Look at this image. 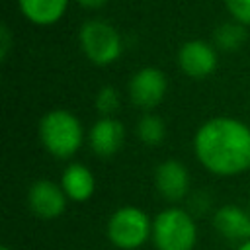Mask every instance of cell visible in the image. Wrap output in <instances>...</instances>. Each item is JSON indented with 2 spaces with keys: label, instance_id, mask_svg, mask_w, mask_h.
Wrapping results in <instances>:
<instances>
[{
  "label": "cell",
  "instance_id": "ffe728a7",
  "mask_svg": "<svg viewBox=\"0 0 250 250\" xmlns=\"http://www.w3.org/2000/svg\"><path fill=\"white\" fill-rule=\"evenodd\" d=\"M238 250H250V240H246V242H244V244H242Z\"/></svg>",
  "mask_w": 250,
  "mask_h": 250
},
{
  "label": "cell",
  "instance_id": "e0dca14e",
  "mask_svg": "<svg viewBox=\"0 0 250 250\" xmlns=\"http://www.w3.org/2000/svg\"><path fill=\"white\" fill-rule=\"evenodd\" d=\"M227 8L234 21L250 25V0H227Z\"/></svg>",
  "mask_w": 250,
  "mask_h": 250
},
{
  "label": "cell",
  "instance_id": "44dd1931",
  "mask_svg": "<svg viewBox=\"0 0 250 250\" xmlns=\"http://www.w3.org/2000/svg\"><path fill=\"white\" fill-rule=\"evenodd\" d=\"M0 250H10V248H8V246H2V248H0Z\"/></svg>",
  "mask_w": 250,
  "mask_h": 250
},
{
  "label": "cell",
  "instance_id": "5b68a950",
  "mask_svg": "<svg viewBox=\"0 0 250 250\" xmlns=\"http://www.w3.org/2000/svg\"><path fill=\"white\" fill-rule=\"evenodd\" d=\"M148 234H152V225L145 211L137 207H121L117 209L107 223L109 240L123 250L139 248Z\"/></svg>",
  "mask_w": 250,
  "mask_h": 250
},
{
  "label": "cell",
  "instance_id": "6da1fadb",
  "mask_svg": "<svg viewBox=\"0 0 250 250\" xmlns=\"http://www.w3.org/2000/svg\"><path fill=\"white\" fill-rule=\"evenodd\" d=\"M195 154L213 174H240L250 168V129L230 117L209 119L195 133Z\"/></svg>",
  "mask_w": 250,
  "mask_h": 250
},
{
  "label": "cell",
  "instance_id": "9a60e30c",
  "mask_svg": "<svg viewBox=\"0 0 250 250\" xmlns=\"http://www.w3.org/2000/svg\"><path fill=\"white\" fill-rule=\"evenodd\" d=\"M137 135L145 145H160L164 141V135H166L164 121L158 115L146 113L137 123Z\"/></svg>",
  "mask_w": 250,
  "mask_h": 250
},
{
  "label": "cell",
  "instance_id": "3957f363",
  "mask_svg": "<svg viewBox=\"0 0 250 250\" xmlns=\"http://www.w3.org/2000/svg\"><path fill=\"white\" fill-rule=\"evenodd\" d=\"M195 225L182 209H164L152 223V240L158 250H191L195 244Z\"/></svg>",
  "mask_w": 250,
  "mask_h": 250
},
{
  "label": "cell",
  "instance_id": "5bb4252c",
  "mask_svg": "<svg viewBox=\"0 0 250 250\" xmlns=\"http://www.w3.org/2000/svg\"><path fill=\"white\" fill-rule=\"evenodd\" d=\"M246 39V31L242 23L238 21H227L215 29V43L223 51H234L238 49Z\"/></svg>",
  "mask_w": 250,
  "mask_h": 250
},
{
  "label": "cell",
  "instance_id": "9c48e42d",
  "mask_svg": "<svg viewBox=\"0 0 250 250\" xmlns=\"http://www.w3.org/2000/svg\"><path fill=\"white\" fill-rule=\"evenodd\" d=\"M125 139V127L113 117L100 119L90 131V146L98 156H113Z\"/></svg>",
  "mask_w": 250,
  "mask_h": 250
},
{
  "label": "cell",
  "instance_id": "8992f818",
  "mask_svg": "<svg viewBox=\"0 0 250 250\" xmlns=\"http://www.w3.org/2000/svg\"><path fill=\"white\" fill-rule=\"evenodd\" d=\"M166 94V76L154 66H145L137 70L129 82L131 102L141 109L156 107Z\"/></svg>",
  "mask_w": 250,
  "mask_h": 250
},
{
  "label": "cell",
  "instance_id": "7a4b0ae2",
  "mask_svg": "<svg viewBox=\"0 0 250 250\" xmlns=\"http://www.w3.org/2000/svg\"><path fill=\"white\" fill-rule=\"evenodd\" d=\"M39 137L43 146L53 156L68 158L82 145V127L70 111L53 109L45 113L39 123Z\"/></svg>",
  "mask_w": 250,
  "mask_h": 250
},
{
  "label": "cell",
  "instance_id": "30bf717a",
  "mask_svg": "<svg viewBox=\"0 0 250 250\" xmlns=\"http://www.w3.org/2000/svg\"><path fill=\"white\" fill-rule=\"evenodd\" d=\"M154 182H156L158 191L166 199L178 201L188 193L189 176H188V170L184 168V164H180L178 160H166L156 168Z\"/></svg>",
  "mask_w": 250,
  "mask_h": 250
},
{
  "label": "cell",
  "instance_id": "ac0fdd59",
  "mask_svg": "<svg viewBox=\"0 0 250 250\" xmlns=\"http://www.w3.org/2000/svg\"><path fill=\"white\" fill-rule=\"evenodd\" d=\"M0 43H2V47H0V57H2V59H6L8 49H10V31H8V27H6V25H2V27H0Z\"/></svg>",
  "mask_w": 250,
  "mask_h": 250
},
{
  "label": "cell",
  "instance_id": "d6986e66",
  "mask_svg": "<svg viewBox=\"0 0 250 250\" xmlns=\"http://www.w3.org/2000/svg\"><path fill=\"white\" fill-rule=\"evenodd\" d=\"M80 6H84L86 10H96V8H102L107 0H76Z\"/></svg>",
  "mask_w": 250,
  "mask_h": 250
},
{
  "label": "cell",
  "instance_id": "ba28073f",
  "mask_svg": "<svg viewBox=\"0 0 250 250\" xmlns=\"http://www.w3.org/2000/svg\"><path fill=\"white\" fill-rule=\"evenodd\" d=\"M29 209L41 219H55L66 207V193L62 186H57L49 180H39L29 188L27 193Z\"/></svg>",
  "mask_w": 250,
  "mask_h": 250
},
{
  "label": "cell",
  "instance_id": "277c9868",
  "mask_svg": "<svg viewBox=\"0 0 250 250\" xmlns=\"http://www.w3.org/2000/svg\"><path fill=\"white\" fill-rule=\"evenodd\" d=\"M80 47L84 55L94 64H109L119 59L121 55V37L113 25L104 20H88L78 33Z\"/></svg>",
  "mask_w": 250,
  "mask_h": 250
},
{
  "label": "cell",
  "instance_id": "8fae6325",
  "mask_svg": "<svg viewBox=\"0 0 250 250\" xmlns=\"http://www.w3.org/2000/svg\"><path fill=\"white\" fill-rule=\"evenodd\" d=\"M18 6L31 23L51 25L64 16L68 0H18Z\"/></svg>",
  "mask_w": 250,
  "mask_h": 250
},
{
  "label": "cell",
  "instance_id": "4fadbf2b",
  "mask_svg": "<svg viewBox=\"0 0 250 250\" xmlns=\"http://www.w3.org/2000/svg\"><path fill=\"white\" fill-rule=\"evenodd\" d=\"M61 186L66 197L74 201H86L94 193V176L84 164H70L62 172Z\"/></svg>",
  "mask_w": 250,
  "mask_h": 250
},
{
  "label": "cell",
  "instance_id": "7c38bea8",
  "mask_svg": "<svg viewBox=\"0 0 250 250\" xmlns=\"http://www.w3.org/2000/svg\"><path fill=\"white\" fill-rule=\"evenodd\" d=\"M215 227L227 238H246L250 240V215L240 207L225 205L215 215Z\"/></svg>",
  "mask_w": 250,
  "mask_h": 250
},
{
  "label": "cell",
  "instance_id": "52a82bcc",
  "mask_svg": "<svg viewBox=\"0 0 250 250\" xmlns=\"http://www.w3.org/2000/svg\"><path fill=\"white\" fill-rule=\"evenodd\" d=\"M178 64L184 74L191 78H203L217 68V53L209 43L193 39L182 45L178 53Z\"/></svg>",
  "mask_w": 250,
  "mask_h": 250
},
{
  "label": "cell",
  "instance_id": "2e32d148",
  "mask_svg": "<svg viewBox=\"0 0 250 250\" xmlns=\"http://www.w3.org/2000/svg\"><path fill=\"white\" fill-rule=\"evenodd\" d=\"M96 105H98V109H100L102 113H105V115L113 113V111L119 107V94H117V90L111 88V86L102 88L100 94H98V98H96Z\"/></svg>",
  "mask_w": 250,
  "mask_h": 250
}]
</instances>
